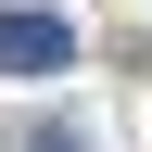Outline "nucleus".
<instances>
[{"label": "nucleus", "instance_id": "1", "mask_svg": "<svg viewBox=\"0 0 152 152\" xmlns=\"http://www.w3.org/2000/svg\"><path fill=\"white\" fill-rule=\"evenodd\" d=\"M64 64H76V26L38 13V0H13L0 13V76H64Z\"/></svg>", "mask_w": 152, "mask_h": 152}, {"label": "nucleus", "instance_id": "2", "mask_svg": "<svg viewBox=\"0 0 152 152\" xmlns=\"http://www.w3.org/2000/svg\"><path fill=\"white\" fill-rule=\"evenodd\" d=\"M26 152H89V127H38V140H26Z\"/></svg>", "mask_w": 152, "mask_h": 152}]
</instances>
